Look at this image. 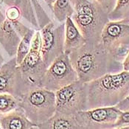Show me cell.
<instances>
[{"mask_svg": "<svg viewBox=\"0 0 129 129\" xmlns=\"http://www.w3.org/2000/svg\"><path fill=\"white\" fill-rule=\"evenodd\" d=\"M69 56L78 80L83 83H89L107 74H117L123 71L122 62L115 59L100 43L86 42Z\"/></svg>", "mask_w": 129, "mask_h": 129, "instance_id": "cell-1", "label": "cell"}, {"mask_svg": "<svg viewBox=\"0 0 129 129\" xmlns=\"http://www.w3.org/2000/svg\"><path fill=\"white\" fill-rule=\"evenodd\" d=\"M86 84L88 109L116 106L129 95V71L107 74Z\"/></svg>", "mask_w": 129, "mask_h": 129, "instance_id": "cell-2", "label": "cell"}, {"mask_svg": "<svg viewBox=\"0 0 129 129\" xmlns=\"http://www.w3.org/2000/svg\"><path fill=\"white\" fill-rule=\"evenodd\" d=\"M75 12L72 19L86 42L100 43L109 13L96 0H70Z\"/></svg>", "mask_w": 129, "mask_h": 129, "instance_id": "cell-3", "label": "cell"}, {"mask_svg": "<svg viewBox=\"0 0 129 129\" xmlns=\"http://www.w3.org/2000/svg\"><path fill=\"white\" fill-rule=\"evenodd\" d=\"M19 106L36 125L47 121L56 111L55 92L41 86H31L19 98Z\"/></svg>", "mask_w": 129, "mask_h": 129, "instance_id": "cell-4", "label": "cell"}, {"mask_svg": "<svg viewBox=\"0 0 129 129\" xmlns=\"http://www.w3.org/2000/svg\"><path fill=\"white\" fill-rule=\"evenodd\" d=\"M100 43L119 61L129 52V20L109 21L103 30Z\"/></svg>", "mask_w": 129, "mask_h": 129, "instance_id": "cell-5", "label": "cell"}, {"mask_svg": "<svg viewBox=\"0 0 129 129\" xmlns=\"http://www.w3.org/2000/svg\"><path fill=\"white\" fill-rule=\"evenodd\" d=\"M88 89L86 83L80 80L55 91L56 111L76 114L81 111L88 110Z\"/></svg>", "mask_w": 129, "mask_h": 129, "instance_id": "cell-6", "label": "cell"}, {"mask_svg": "<svg viewBox=\"0 0 129 129\" xmlns=\"http://www.w3.org/2000/svg\"><path fill=\"white\" fill-rule=\"evenodd\" d=\"M77 80L78 74L72 65L69 55L63 53L48 67L41 86L55 92Z\"/></svg>", "mask_w": 129, "mask_h": 129, "instance_id": "cell-7", "label": "cell"}, {"mask_svg": "<svg viewBox=\"0 0 129 129\" xmlns=\"http://www.w3.org/2000/svg\"><path fill=\"white\" fill-rule=\"evenodd\" d=\"M24 80L30 86H41V82L48 67L41 55V37L40 30L33 36L30 52L18 66Z\"/></svg>", "mask_w": 129, "mask_h": 129, "instance_id": "cell-8", "label": "cell"}, {"mask_svg": "<svg viewBox=\"0 0 129 129\" xmlns=\"http://www.w3.org/2000/svg\"><path fill=\"white\" fill-rule=\"evenodd\" d=\"M41 55L47 67L64 53L65 22L56 26L53 21L40 30Z\"/></svg>", "mask_w": 129, "mask_h": 129, "instance_id": "cell-9", "label": "cell"}, {"mask_svg": "<svg viewBox=\"0 0 129 129\" xmlns=\"http://www.w3.org/2000/svg\"><path fill=\"white\" fill-rule=\"evenodd\" d=\"M121 110L116 106L81 111L75 114L82 129H113Z\"/></svg>", "mask_w": 129, "mask_h": 129, "instance_id": "cell-10", "label": "cell"}, {"mask_svg": "<svg viewBox=\"0 0 129 129\" xmlns=\"http://www.w3.org/2000/svg\"><path fill=\"white\" fill-rule=\"evenodd\" d=\"M31 86L22 78L16 56L0 67V94L10 93L19 98Z\"/></svg>", "mask_w": 129, "mask_h": 129, "instance_id": "cell-11", "label": "cell"}, {"mask_svg": "<svg viewBox=\"0 0 129 129\" xmlns=\"http://www.w3.org/2000/svg\"><path fill=\"white\" fill-rule=\"evenodd\" d=\"M30 29L21 20L10 21L6 18L0 24V44L9 56H16L21 40Z\"/></svg>", "mask_w": 129, "mask_h": 129, "instance_id": "cell-12", "label": "cell"}, {"mask_svg": "<svg viewBox=\"0 0 129 129\" xmlns=\"http://www.w3.org/2000/svg\"><path fill=\"white\" fill-rule=\"evenodd\" d=\"M0 129H39V127L19 106L10 112L0 114Z\"/></svg>", "mask_w": 129, "mask_h": 129, "instance_id": "cell-13", "label": "cell"}, {"mask_svg": "<svg viewBox=\"0 0 129 129\" xmlns=\"http://www.w3.org/2000/svg\"><path fill=\"white\" fill-rule=\"evenodd\" d=\"M86 43L85 38L76 27L72 18L68 17L65 21L64 53L70 55L72 52L78 50Z\"/></svg>", "mask_w": 129, "mask_h": 129, "instance_id": "cell-14", "label": "cell"}, {"mask_svg": "<svg viewBox=\"0 0 129 129\" xmlns=\"http://www.w3.org/2000/svg\"><path fill=\"white\" fill-rule=\"evenodd\" d=\"M39 129H82L75 114L55 111L54 115L38 125Z\"/></svg>", "mask_w": 129, "mask_h": 129, "instance_id": "cell-15", "label": "cell"}, {"mask_svg": "<svg viewBox=\"0 0 129 129\" xmlns=\"http://www.w3.org/2000/svg\"><path fill=\"white\" fill-rule=\"evenodd\" d=\"M52 12L59 23H63L68 17H72L75 10L70 0H56L52 5Z\"/></svg>", "mask_w": 129, "mask_h": 129, "instance_id": "cell-16", "label": "cell"}, {"mask_svg": "<svg viewBox=\"0 0 129 129\" xmlns=\"http://www.w3.org/2000/svg\"><path fill=\"white\" fill-rule=\"evenodd\" d=\"M36 31V30L35 29L31 28L21 40L18 46L16 55V63L18 66L23 61V60L24 59V58L27 56V55L30 52L33 39Z\"/></svg>", "mask_w": 129, "mask_h": 129, "instance_id": "cell-17", "label": "cell"}, {"mask_svg": "<svg viewBox=\"0 0 129 129\" xmlns=\"http://www.w3.org/2000/svg\"><path fill=\"white\" fill-rule=\"evenodd\" d=\"M31 3L41 30L52 21L50 15L47 13L44 8V5H47V3L44 0H31Z\"/></svg>", "mask_w": 129, "mask_h": 129, "instance_id": "cell-18", "label": "cell"}, {"mask_svg": "<svg viewBox=\"0 0 129 129\" xmlns=\"http://www.w3.org/2000/svg\"><path fill=\"white\" fill-rule=\"evenodd\" d=\"M109 21L129 20V0H117L115 8L109 13Z\"/></svg>", "mask_w": 129, "mask_h": 129, "instance_id": "cell-19", "label": "cell"}, {"mask_svg": "<svg viewBox=\"0 0 129 129\" xmlns=\"http://www.w3.org/2000/svg\"><path fill=\"white\" fill-rule=\"evenodd\" d=\"M19 98L10 93L0 94V114H5L19 106Z\"/></svg>", "mask_w": 129, "mask_h": 129, "instance_id": "cell-20", "label": "cell"}, {"mask_svg": "<svg viewBox=\"0 0 129 129\" xmlns=\"http://www.w3.org/2000/svg\"><path fill=\"white\" fill-rule=\"evenodd\" d=\"M129 128V110L121 111L113 129H128Z\"/></svg>", "mask_w": 129, "mask_h": 129, "instance_id": "cell-21", "label": "cell"}, {"mask_svg": "<svg viewBox=\"0 0 129 129\" xmlns=\"http://www.w3.org/2000/svg\"><path fill=\"white\" fill-rule=\"evenodd\" d=\"M13 5H16V0H0V24L6 19V10Z\"/></svg>", "mask_w": 129, "mask_h": 129, "instance_id": "cell-22", "label": "cell"}, {"mask_svg": "<svg viewBox=\"0 0 129 129\" xmlns=\"http://www.w3.org/2000/svg\"><path fill=\"white\" fill-rule=\"evenodd\" d=\"M108 13H110L115 8L117 0H96Z\"/></svg>", "mask_w": 129, "mask_h": 129, "instance_id": "cell-23", "label": "cell"}, {"mask_svg": "<svg viewBox=\"0 0 129 129\" xmlns=\"http://www.w3.org/2000/svg\"><path fill=\"white\" fill-rule=\"evenodd\" d=\"M117 108H118L121 111H128L129 110V95L124 99L122 101H121L116 106Z\"/></svg>", "mask_w": 129, "mask_h": 129, "instance_id": "cell-24", "label": "cell"}, {"mask_svg": "<svg viewBox=\"0 0 129 129\" xmlns=\"http://www.w3.org/2000/svg\"><path fill=\"white\" fill-rule=\"evenodd\" d=\"M122 65H123V70L124 71H129V52L123 60Z\"/></svg>", "mask_w": 129, "mask_h": 129, "instance_id": "cell-25", "label": "cell"}, {"mask_svg": "<svg viewBox=\"0 0 129 129\" xmlns=\"http://www.w3.org/2000/svg\"><path fill=\"white\" fill-rule=\"evenodd\" d=\"M56 0H44V2L47 3V5L49 6V8H50L51 10H52V5H53V4L55 3V2Z\"/></svg>", "mask_w": 129, "mask_h": 129, "instance_id": "cell-26", "label": "cell"}, {"mask_svg": "<svg viewBox=\"0 0 129 129\" xmlns=\"http://www.w3.org/2000/svg\"><path fill=\"white\" fill-rule=\"evenodd\" d=\"M4 63V58H3V56L2 55V54H1V52H0V67H2V65Z\"/></svg>", "mask_w": 129, "mask_h": 129, "instance_id": "cell-27", "label": "cell"}, {"mask_svg": "<svg viewBox=\"0 0 129 129\" xmlns=\"http://www.w3.org/2000/svg\"><path fill=\"white\" fill-rule=\"evenodd\" d=\"M128 129H129V128H128Z\"/></svg>", "mask_w": 129, "mask_h": 129, "instance_id": "cell-28", "label": "cell"}]
</instances>
